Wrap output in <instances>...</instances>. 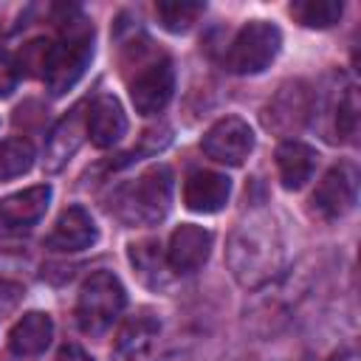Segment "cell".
<instances>
[{
	"label": "cell",
	"instance_id": "cell-14",
	"mask_svg": "<svg viewBox=\"0 0 361 361\" xmlns=\"http://www.w3.org/2000/svg\"><path fill=\"white\" fill-rule=\"evenodd\" d=\"M54 338V322L48 313L42 310H31L25 313L8 333V347L14 355L20 358H34V355H42L48 350Z\"/></svg>",
	"mask_w": 361,
	"mask_h": 361
},
{
	"label": "cell",
	"instance_id": "cell-4",
	"mask_svg": "<svg viewBox=\"0 0 361 361\" xmlns=\"http://www.w3.org/2000/svg\"><path fill=\"white\" fill-rule=\"evenodd\" d=\"M172 203V172L166 166L147 169L121 197L118 214L130 223H158Z\"/></svg>",
	"mask_w": 361,
	"mask_h": 361
},
{
	"label": "cell",
	"instance_id": "cell-5",
	"mask_svg": "<svg viewBox=\"0 0 361 361\" xmlns=\"http://www.w3.org/2000/svg\"><path fill=\"white\" fill-rule=\"evenodd\" d=\"M200 147L212 161L228 164V166H240L254 149V133L243 118L226 116V118L214 121L206 130Z\"/></svg>",
	"mask_w": 361,
	"mask_h": 361
},
{
	"label": "cell",
	"instance_id": "cell-19",
	"mask_svg": "<svg viewBox=\"0 0 361 361\" xmlns=\"http://www.w3.org/2000/svg\"><path fill=\"white\" fill-rule=\"evenodd\" d=\"M34 166V144L28 138H8L0 144V180L25 175Z\"/></svg>",
	"mask_w": 361,
	"mask_h": 361
},
{
	"label": "cell",
	"instance_id": "cell-17",
	"mask_svg": "<svg viewBox=\"0 0 361 361\" xmlns=\"http://www.w3.org/2000/svg\"><path fill=\"white\" fill-rule=\"evenodd\" d=\"M203 11H206V6L203 3H192V0H164V3L155 6V14H158L161 25L166 31H172V34L189 31Z\"/></svg>",
	"mask_w": 361,
	"mask_h": 361
},
{
	"label": "cell",
	"instance_id": "cell-6",
	"mask_svg": "<svg viewBox=\"0 0 361 361\" xmlns=\"http://www.w3.org/2000/svg\"><path fill=\"white\" fill-rule=\"evenodd\" d=\"M172 90H175V71L169 59H161V62L155 59L144 65V71H138L135 79L130 82V99L141 116L161 113L172 99Z\"/></svg>",
	"mask_w": 361,
	"mask_h": 361
},
{
	"label": "cell",
	"instance_id": "cell-20",
	"mask_svg": "<svg viewBox=\"0 0 361 361\" xmlns=\"http://www.w3.org/2000/svg\"><path fill=\"white\" fill-rule=\"evenodd\" d=\"M158 248H161V245L152 243V240H144V243H138V245L130 248V259H133L135 271H138L147 282H155V285H158V276H161V271H164V259H161V251H158Z\"/></svg>",
	"mask_w": 361,
	"mask_h": 361
},
{
	"label": "cell",
	"instance_id": "cell-11",
	"mask_svg": "<svg viewBox=\"0 0 361 361\" xmlns=\"http://www.w3.org/2000/svg\"><path fill=\"white\" fill-rule=\"evenodd\" d=\"M158 330H161L158 319L152 313H147V310H141L133 319H127V324L118 330L116 344H113L116 361H147L152 347H155Z\"/></svg>",
	"mask_w": 361,
	"mask_h": 361
},
{
	"label": "cell",
	"instance_id": "cell-23",
	"mask_svg": "<svg viewBox=\"0 0 361 361\" xmlns=\"http://www.w3.org/2000/svg\"><path fill=\"white\" fill-rule=\"evenodd\" d=\"M17 79H20V73H17L14 59L8 54H0V99L11 96V90L17 87Z\"/></svg>",
	"mask_w": 361,
	"mask_h": 361
},
{
	"label": "cell",
	"instance_id": "cell-15",
	"mask_svg": "<svg viewBox=\"0 0 361 361\" xmlns=\"http://www.w3.org/2000/svg\"><path fill=\"white\" fill-rule=\"evenodd\" d=\"M316 149L305 141H282L279 149H276V169H279V180L285 189H302L313 169H316Z\"/></svg>",
	"mask_w": 361,
	"mask_h": 361
},
{
	"label": "cell",
	"instance_id": "cell-7",
	"mask_svg": "<svg viewBox=\"0 0 361 361\" xmlns=\"http://www.w3.org/2000/svg\"><path fill=\"white\" fill-rule=\"evenodd\" d=\"M355 195H358V172H355V166L353 164H338L316 186L313 206H316V212L322 217L336 220V217H344L355 206Z\"/></svg>",
	"mask_w": 361,
	"mask_h": 361
},
{
	"label": "cell",
	"instance_id": "cell-12",
	"mask_svg": "<svg viewBox=\"0 0 361 361\" xmlns=\"http://www.w3.org/2000/svg\"><path fill=\"white\" fill-rule=\"evenodd\" d=\"M99 231H96V223L93 217L82 209V206H71L59 214L51 237H48V248L54 251H82V248H90L96 243Z\"/></svg>",
	"mask_w": 361,
	"mask_h": 361
},
{
	"label": "cell",
	"instance_id": "cell-1",
	"mask_svg": "<svg viewBox=\"0 0 361 361\" xmlns=\"http://www.w3.org/2000/svg\"><path fill=\"white\" fill-rule=\"evenodd\" d=\"M90 56H93V28L85 20L68 23L62 31V39L51 42L48 62L42 71L48 93L51 96L68 93L82 79L85 68L90 65Z\"/></svg>",
	"mask_w": 361,
	"mask_h": 361
},
{
	"label": "cell",
	"instance_id": "cell-13",
	"mask_svg": "<svg viewBox=\"0 0 361 361\" xmlns=\"http://www.w3.org/2000/svg\"><path fill=\"white\" fill-rule=\"evenodd\" d=\"M127 133V116L113 96H99L87 113V135L99 149L118 144Z\"/></svg>",
	"mask_w": 361,
	"mask_h": 361
},
{
	"label": "cell",
	"instance_id": "cell-16",
	"mask_svg": "<svg viewBox=\"0 0 361 361\" xmlns=\"http://www.w3.org/2000/svg\"><path fill=\"white\" fill-rule=\"evenodd\" d=\"M82 141V107H73L71 116L54 130V135L48 138V152H45V164L48 169H59L79 147Z\"/></svg>",
	"mask_w": 361,
	"mask_h": 361
},
{
	"label": "cell",
	"instance_id": "cell-21",
	"mask_svg": "<svg viewBox=\"0 0 361 361\" xmlns=\"http://www.w3.org/2000/svg\"><path fill=\"white\" fill-rule=\"evenodd\" d=\"M358 90L347 87V93L338 102V116H336V130L344 141H355L358 135Z\"/></svg>",
	"mask_w": 361,
	"mask_h": 361
},
{
	"label": "cell",
	"instance_id": "cell-8",
	"mask_svg": "<svg viewBox=\"0 0 361 361\" xmlns=\"http://www.w3.org/2000/svg\"><path fill=\"white\" fill-rule=\"evenodd\" d=\"M48 203H51V186L48 183L28 186L23 192L3 197L0 200V231L31 228L34 223L42 220V214L48 212Z\"/></svg>",
	"mask_w": 361,
	"mask_h": 361
},
{
	"label": "cell",
	"instance_id": "cell-10",
	"mask_svg": "<svg viewBox=\"0 0 361 361\" xmlns=\"http://www.w3.org/2000/svg\"><path fill=\"white\" fill-rule=\"evenodd\" d=\"M228 195H231V180L212 169H197L183 183V203L200 214L220 212L228 203Z\"/></svg>",
	"mask_w": 361,
	"mask_h": 361
},
{
	"label": "cell",
	"instance_id": "cell-9",
	"mask_svg": "<svg viewBox=\"0 0 361 361\" xmlns=\"http://www.w3.org/2000/svg\"><path fill=\"white\" fill-rule=\"evenodd\" d=\"M209 251H212V234L203 226L183 223L172 231V240L166 248V262L178 274H192L209 259Z\"/></svg>",
	"mask_w": 361,
	"mask_h": 361
},
{
	"label": "cell",
	"instance_id": "cell-24",
	"mask_svg": "<svg viewBox=\"0 0 361 361\" xmlns=\"http://www.w3.org/2000/svg\"><path fill=\"white\" fill-rule=\"evenodd\" d=\"M54 361H93V355H87L79 344H65V347L56 353Z\"/></svg>",
	"mask_w": 361,
	"mask_h": 361
},
{
	"label": "cell",
	"instance_id": "cell-18",
	"mask_svg": "<svg viewBox=\"0 0 361 361\" xmlns=\"http://www.w3.org/2000/svg\"><path fill=\"white\" fill-rule=\"evenodd\" d=\"M341 11V0H299L290 6V14L307 28H330L333 23H338Z\"/></svg>",
	"mask_w": 361,
	"mask_h": 361
},
{
	"label": "cell",
	"instance_id": "cell-3",
	"mask_svg": "<svg viewBox=\"0 0 361 361\" xmlns=\"http://www.w3.org/2000/svg\"><path fill=\"white\" fill-rule=\"evenodd\" d=\"M279 48H282L279 28L274 23H265V20H251L234 37V42L226 54V68L231 73H240V76L262 73L276 59Z\"/></svg>",
	"mask_w": 361,
	"mask_h": 361
},
{
	"label": "cell",
	"instance_id": "cell-25",
	"mask_svg": "<svg viewBox=\"0 0 361 361\" xmlns=\"http://www.w3.org/2000/svg\"><path fill=\"white\" fill-rule=\"evenodd\" d=\"M330 361H358V358H355V353H353V350H338Z\"/></svg>",
	"mask_w": 361,
	"mask_h": 361
},
{
	"label": "cell",
	"instance_id": "cell-22",
	"mask_svg": "<svg viewBox=\"0 0 361 361\" xmlns=\"http://www.w3.org/2000/svg\"><path fill=\"white\" fill-rule=\"evenodd\" d=\"M48 51H51V42L45 39H34L23 48L20 59L14 62L17 65V73H25V76H34V73H42L45 71V62H48Z\"/></svg>",
	"mask_w": 361,
	"mask_h": 361
},
{
	"label": "cell",
	"instance_id": "cell-2",
	"mask_svg": "<svg viewBox=\"0 0 361 361\" xmlns=\"http://www.w3.org/2000/svg\"><path fill=\"white\" fill-rule=\"evenodd\" d=\"M127 293L118 276L110 271H96L85 279L79 299H76V322L79 330L87 336H102L124 310Z\"/></svg>",
	"mask_w": 361,
	"mask_h": 361
}]
</instances>
